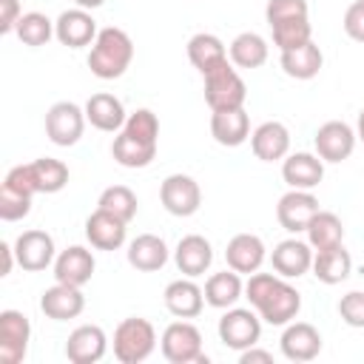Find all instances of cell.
<instances>
[{
    "label": "cell",
    "instance_id": "1",
    "mask_svg": "<svg viewBox=\"0 0 364 364\" xmlns=\"http://www.w3.org/2000/svg\"><path fill=\"white\" fill-rule=\"evenodd\" d=\"M245 296L250 299V307L262 316V321L273 327L290 324L301 310L299 290L279 273H250L245 284Z\"/></svg>",
    "mask_w": 364,
    "mask_h": 364
},
{
    "label": "cell",
    "instance_id": "2",
    "mask_svg": "<svg viewBox=\"0 0 364 364\" xmlns=\"http://www.w3.org/2000/svg\"><path fill=\"white\" fill-rule=\"evenodd\" d=\"M131 60H134V43H131L128 31H122L117 26L100 28L97 40L91 43V51H88L91 74L100 80H117L128 71Z\"/></svg>",
    "mask_w": 364,
    "mask_h": 364
},
{
    "label": "cell",
    "instance_id": "3",
    "mask_svg": "<svg viewBox=\"0 0 364 364\" xmlns=\"http://www.w3.org/2000/svg\"><path fill=\"white\" fill-rule=\"evenodd\" d=\"M156 347V330L148 318H122L114 330V358L119 364H139Z\"/></svg>",
    "mask_w": 364,
    "mask_h": 364
},
{
    "label": "cell",
    "instance_id": "4",
    "mask_svg": "<svg viewBox=\"0 0 364 364\" xmlns=\"http://www.w3.org/2000/svg\"><path fill=\"white\" fill-rule=\"evenodd\" d=\"M205 80V102L210 111H233V108H245L247 100V85L239 77V71L225 60L222 65L210 68L208 74H202Z\"/></svg>",
    "mask_w": 364,
    "mask_h": 364
},
{
    "label": "cell",
    "instance_id": "5",
    "mask_svg": "<svg viewBox=\"0 0 364 364\" xmlns=\"http://www.w3.org/2000/svg\"><path fill=\"white\" fill-rule=\"evenodd\" d=\"M159 347H162V355L171 361V364H208V355L202 350V333L196 330V324H191L188 318H179V321H171L165 330H162V338H159Z\"/></svg>",
    "mask_w": 364,
    "mask_h": 364
},
{
    "label": "cell",
    "instance_id": "6",
    "mask_svg": "<svg viewBox=\"0 0 364 364\" xmlns=\"http://www.w3.org/2000/svg\"><path fill=\"white\" fill-rule=\"evenodd\" d=\"M85 122V108L71 100H60L46 111V136L60 148H71L80 142Z\"/></svg>",
    "mask_w": 364,
    "mask_h": 364
},
{
    "label": "cell",
    "instance_id": "7",
    "mask_svg": "<svg viewBox=\"0 0 364 364\" xmlns=\"http://www.w3.org/2000/svg\"><path fill=\"white\" fill-rule=\"evenodd\" d=\"M159 202L171 216H193L202 205V188L188 173H171L159 185Z\"/></svg>",
    "mask_w": 364,
    "mask_h": 364
},
{
    "label": "cell",
    "instance_id": "8",
    "mask_svg": "<svg viewBox=\"0 0 364 364\" xmlns=\"http://www.w3.org/2000/svg\"><path fill=\"white\" fill-rule=\"evenodd\" d=\"M262 336V316L245 307H228V313L219 318V338L230 350H247L259 344Z\"/></svg>",
    "mask_w": 364,
    "mask_h": 364
},
{
    "label": "cell",
    "instance_id": "9",
    "mask_svg": "<svg viewBox=\"0 0 364 364\" xmlns=\"http://www.w3.org/2000/svg\"><path fill=\"white\" fill-rule=\"evenodd\" d=\"M28 341H31V321L20 310H3L0 313V361L20 364L28 353Z\"/></svg>",
    "mask_w": 364,
    "mask_h": 364
},
{
    "label": "cell",
    "instance_id": "10",
    "mask_svg": "<svg viewBox=\"0 0 364 364\" xmlns=\"http://www.w3.org/2000/svg\"><path fill=\"white\" fill-rule=\"evenodd\" d=\"M355 139L358 136H355V131L347 122L330 119V122L318 125V131L313 136V145H316V154L324 162H344L355 151Z\"/></svg>",
    "mask_w": 364,
    "mask_h": 364
},
{
    "label": "cell",
    "instance_id": "11",
    "mask_svg": "<svg viewBox=\"0 0 364 364\" xmlns=\"http://www.w3.org/2000/svg\"><path fill=\"white\" fill-rule=\"evenodd\" d=\"M14 253H17V264L28 273H40L48 264H54L57 253H54V239L46 230H23L14 239Z\"/></svg>",
    "mask_w": 364,
    "mask_h": 364
},
{
    "label": "cell",
    "instance_id": "12",
    "mask_svg": "<svg viewBox=\"0 0 364 364\" xmlns=\"http://www.w3.org/2000/svg\"><path fill=\"white\" fill-rule=\"evenodd\" d=\"M100 28H97V20L91 17L88 9H65L57 20H54V37L68 46V48H82V46H91L97 40Z\"/></svg>",
    "mask_w": 364,
    "mask_h": 364
},
{
    "label": "cell",
    "instance_id": "13",
    "mask_svg": "<svg viewBox=\"0 0 364 364\" xmlns=\"http://www.w3.org/2000/svg\"><path fill=\"white\" fill-rule=\"evenodd\" d=\"M318 213V199L310 193V191H296L290 188L279 205H276V219L279 225L287 230V233H301L307 230L310 219Z\"/></svg>",
    "mask_w": 364,
    "mask_h": 364
},
{
    "label": "cell",
    "instance_id": "14",
    "mask_svg": "<svg viewBox=\"0 0 364 364\" xmlns=\"http://www.w3.org/2000/svg\"><path fill=\"white\" fill-rule=\"evenodd\" d=\"M108 350V336L100 324H80L65 341V358L71 364H97Z\"/></svg>",
    "mask_w": 364,
    "mask_h": 364
},
{
    "label": "cell",
    "instance_id": "15",
    "mask_svg": "<svg viewBox=\"0 0 364 364\" xmlns=\"http://www.w3.org/2000/svg\"><path fill=\"white\" fill-rule=\"evenodd\" d=\"M279 344L287 361H313L321 353V333L307 321H290L284 324Z\"/></svg>",
    "mask_w": 364,
    "mask_h": 364
},
{
    "label": "cell",
    "instance_id": "16",
    "mask_svg": "<svg viewBox=\"0 0 364 364\" xmlns=\"http://www.w3.org/2000/svg\"><path fill=\"white\" fill-rule=\"evenodd\" d=\"M282 179L296 191H313L324 179V159L318 154H287L282 159Z\"/></svg>",
    "mask_w": 364,
    "mask_h": 364
},
{
    "label": "cell",
    "instance_id": "17",
    "mask_svg": "<svg viewBox=\"0 0 364 364\" xmlns=\"http://www.w3.org/2000/svg\"><path fill=\"white\" fill-rule=\"evenodd\" d=\"M313 247L310 242H301V239H284L273 247L270 253V264L279 276L284 279H299L304 276L310 267H313Z\"/></svg>",
    "mask_w": 364,
    "mask_h": 364
},
{
    "label": "cell",
    "instance_id": "18",
    "mask_svg": "<svg viewBox=\"0 0 364 364\" xmlns=\"http://www.w3.org/2000/svg\"><path fill=\"white\" fill-rule=\"evenodd\" d=\"M94 267H97L94 253L88 247H82V245H71L63 253H57V259H54V279L63 282V284L82 287L85 282H91Z\"/></svg>",
    "mask_w": 364,
    "mask_h": 364
},
{
    "label": "cell",
    "instance_id": "19",
    "mask_svg": "<svg viewBox=\"0 0 364 364\" xmlns=\"http://www.w3.org/2000/svg\"><path fill=\"white\" fill-rule=\"evenodd\" d=\"M40 310H43L48 318H54V321H68V318H77V316L85 310V296H82L80 287L57 282L54 287L43 290V296H40Z\"/></svg>",
    "mask_w": 364,
    "mask_h": 364
},
{
    "label": "cell",
    "instance_id": "20",
    "mask_svg": "<svg viewBox=\"0 0 364 364\" xmlns=\"http://www.w3.org/2000/svg\"><path fill=\"white\" fill-rule=\"evenodd\" d=\"M162 299H165L168 313L176 316V318H196L202 313V307H205V290L191 276L171 282L165 287Z\"/></svg>",
    "mask_w": 364,
    "mask_h": 364
},
{
    "label": "cell",
    "instance_id": "21",
    "mask_svg": "<svg viewBox=\"0 0 364 364\" xmlns=\"http://www.w3.org/2000/svg\"><path fill=\"white\" fill-rule=\"evenodd\" d=\"M125 225L119 216L97 208L88 219H85V239L91 242V247L97 250H117L125 245Z\"/></svg>",
    "mask_w": 364,
    "mask_h": 364
},
{
    "label": "cell",
    "instance_id": "22",
    "mask_svg": "<svg viewBox=\"0 0 364 364\" xmlns=\"http://www.w3.org/2000/svg\"><path fill=\"white\" fill-rule=\"evenodd\" d=\"M250 148L256 154V159L262 162H279L287 156L290 151V131L284 122H262L253 134H250Z\"/></svg>",
    "mask_w": 364,
    "mask_h": 364
},
{
    "label": "cell",
    "instance_id": "23",
    "mask_svg": "<svg viewBox=\"0 0 364 364\" xmlns=\"http://www.w3.org/2000/svg\"><path fill=\"white\" fill-rule=\"evenodd\" d=\"M173 262H176V267H179L182 276L196 279V276H202V273L210 267V262H213V247H210V242H208L205 236L188 233V236H182L179 245H176Z\"/></svg>",
    "mask_w": 364,
    "mask_h": 364
},
{
    "label": "cell",
    "instance_id": "24",
    "mask_svg": "<svg viewBox=\"0 0 364 364\" xmlns=\"http://www.w3.org/2000/svg\"><path fill=\"white\" fill-rule=\"evenodd\" d=\"M85 119L97 128V131H105V134H114V131H122L128 114H125V105L119 97L114 94H91L88 102H85Z\"/></svg>",
    "mask_w": 364,
    "mask_h": 364
},
{
    "label": "cell",
    "instance_id": "25",
    "mask_svg": "<svg viewBox=\"0 0 364 364\" xmlns=\"http://www.w3.org/2000/svg\"><path fill=\"white\" fill-rule=\"evenodd\" d=\"M264 256H267L264 242L256 233H236L225 247L228 267L236 273H256L262 267Z\"/></svg>",
    "mask_w": 364,
    "mask_h": 364
},
{
    "label": "cell",
    "instance_id": "26",
    "mask_svg": "<svg viewBox=\"0 0 364 364\" xmlns=\"http://www.w3.org/2000/svg\"><path fill=\"white\" fill-rule=\"evenodd\" d=\"M125 256H128V264L131 267H136L142 273H154V270H162L165 267V262H168V245L156 233H139L128 245Z\"/></svg>",
    "mask_w": 364,
    "mask_h": 364
},
{
    "label": "cell",
    "instance_id": "27",
    "mask_svg": "<svg viewBox=\"0 0 364 364\" xmlns=\"http://www.w3.org/2000/svg\"><path fill=\"white\" fill-rule=\"evenodd\" d=\"M210 136L225 148H239L250 136V119L245 108L213 111L210 114Z\"/></svg>",
    "mask_w": 364,
    "mask_h": 364
},
{
    "label": "cell",
    "instance_id": "28",
    "mask_svg": "<svg viewBox=\"0 0 364 364\" xmlns=\"http://www.w3.org/2000/svg\"><path fill=\"white\" fill-rule=\"evenodd\" d=\"M310 270L321 284H338V282H344L350 276L353 256H350V250H344V245H336V247H327V250H316Z\"/></svg>",
    "mask_w": 364,
    "mask_h": 364
},
{
    "label": "cell",
    "instance_id": "29",
    "mask_svg": "<svg viewBox=\"0 0 364 364\" xmlns=\"http://www.w3.org/2000/svg\"><path fill=\"white\" fill-rule=\"evenodd\" d=\"M188 60L199 74H208L210 68H216V65H222L228 60V48L216 34L199 31V34H193L188 40Z\"/></svg>",
    "mask_w": 364,
    "mask_h": 364
},
{
    "label": "cell",
    "instance_id": "30",
    "mask_svg": "<svg viewBox=\"0 0 364 364\" xmlns=\"http://www.w3.org/2000/svg\"><path fill=\"white\" fill-rule=\"evenodd\" d=\"M321 65H324V54L313 40H307L299 48L282 51V71L293 80H313L321 71Z\"/></svg>",
    "mask_w": 364,
    "mask_h": 364
},
{
    "label": "cell",
    "instance_id": "31",
    "mask_svg": "<svg viewBox=\"0 0 364 364\" xmlns=\"http://www.w3.org/2000/svg\"><path fill=\"white\" fill-rule=\"evenodd\" d=\"M111 156L122 168H145L156 156V142H145V139H136V136L119 131L111 142Z\"/></svg>",
    "mask_w": 364,
    "mask_h": 364
},
{
    "label": "cell",
    "instance_id": "32",
    "mask_svg": "<svg viewBox=\"0 0 364 364\" xmlns=\"http://www.w3.org/2000/svg\"><path fill=\"white\" fill-rule=\"evenodd\" d=\"M245 293V284H242V276L236 270H222V273H213L208 282H205V301L216 310H228L233 307Z\"/></svg>",
    "mask_w": 364,
    "mask_h": 364
},
{
    "label": "cell",
    "instance_id": "33",
    "mask_svg": "<svg viewBox=\"0 0 364 364\" xmlns=\"http://www.w3.org/2000/svg\"><path fill=\"white\" fill-rule=\"evenodd\" d=\"M267 40L256 31H242L233 37V43L228 46V57L233 65L239 68H259L267 63Z\"/></svg>",
    "mask_w": 364,
    "mask_h": 364
},
{
    "label": "cell",
    "instance_id": "34",
    "mask_svg": "<svg viewBox=\"0 0 364 364\" xmlns=\"http://www.w3.org/2000/svg\"><path fill=\"white\" fill-rule=\"evenodd\" d=\"M304 233H307V242H310L313 250H327V247H336V245L344 242V225L330 210H318L310 219V225H307Z\"/></svg>",
    "mask_w": 364,
    "mask_h": 364
},
{
    "label": "cell",
    "instance_id": "35",
    "mask_svg": "<svg viewBox=\"0 0 364 364\" xmlns=\"http://www.w3.org/2000/svg\"><path fill=\"white\" fill-rule=\"evenodd\" d=\"M28 171H31L37 193H57L68 185V165L54 156H40L28 162Z\"/></svg>",
    "mask_w": 364,
    "mask_h": 364
},
{
    "label": "cell",
    "instance_id": "36",
    "mask_svg": "<svg viewBox=\"0 0 364 364\" xmlns=\"http://www.w3.org/2000/svg\"><path fill=\"white\" fill-rule=\"evenodd\" d=\"M14 34L20 37L23 46L40 48V46H46V43L54 37V20H48L43 11H26V14L17 20Z\"/></svg>",
    "mask_w": 364,
    "mask_h": 364
},
{
    "label": "cell",
    "instance_id": "37",
    "mask_svg": "<svg viewBox=\"0 0 364 364\" xmlns=\"http://www.w3.org/2000/svg\"><path fill=\"white\" fill-rule=\"evenodd\" d=\"M97 208H102V210L119 216L122 222H131V219L136 216L139 202H136V193H134L131 188H125V185H111V188H105V191L100 193Z\"/></svg>",
    "mask_w": 364,
    "mask_h": 364
},
{
    "label": "cell",
    "instance_id": "38",
    "mask_svg": "<svg viewBox=\"0 0 364 364\" xmlns=\"http://www.w3.org/2000/svg\"><path fill=\"white\" fill-rule=\"evenodd\" d=\"M270 31H273V43H276V48H279V51H290V48H299V46H304L307 40H313L310 17L287 20V23L270 26Z\"/></svg>",
    "mask_w": 364,
    "mask_h": 364
},
{
    "label": "cell",
    "instance_id": "39",
    "mask_svg": "<svg viewBox=\"0 0 364 364\" xmlns=\"http://www.w3.org/2000/svg\"><path fill=\"white\" fill-rule=\"evenodd\" d=\"M301 17H310L307 0H267V6H264L267 26H279V23L301 20Z\"/></svg>",
    "mask_w": 364,
    "mask_h": 364
},
{
    "label": "cell",
    "instance_id": "40",
    "mask_svg": "<svg viewBox=\"0 0 364 364\" xmlns=\"http://www.w3.org/2000/svg\"><path fill=\"white\" fill-rule=\"evenodd\" d=\"M31 199L34 196H26V193H17V191L0 185V219L3 222H17V219L28 216Z\"/></svg>",
    "mask_w": 364,
    "mask_h": 364
},
{
    "label": "cell",
    "instance_id": "41",
    "mask_svg": "<svg viewBox=\"0 0 364 364\" xmlns=\"http://www.w3.org/2000/svg\"><path fill=\"white\" fill-rule=\"evenodd\" d=\"M338 316L350 327H364V293L361 290L344 293L341 301H338Z\"/></svg>",
    "mask_w": 364,
    "mask_h": 364
},
{
    "label": "cell",
    "instance_id": "42",
    "mask_svg": "<svg viewBox=\"0 0 364 364\" xmlns=\"http://www.w3.org/2000/svg\"><path fill=\"white\" fill-rule=\"evenodd\" d=\"M341 26H344V34H347L350 40L364 43V0H353V3L347 6Z\"/></svg>",
    "mask_w": 364,
    "mask_h": 364
},
{
    "label": "cell",
    "instance_id": "43",
    "mask_svg": "<svg viewBox=\"0 0 364 364\" xmlns=\"http://www.w3.org/2000/svg\"><path fill=\"white\" fill-rule=\"evenodd\" d=\"M20 17H23L20 0H0V34H11Z\"/></svg>",
    "mask_w": 364,
    "mask_h": 364
},
{
    "label": "cell",
    "instance_id": "44",
    "mask_svg": "<svg viewBox=\"0 0 364 364\" xmlns=\"http://www.w3.org/2000/svg\"><path fill=\"white\" fill-rule=\"evenodd\" d=\"M239 361H242V364H256V361L270 364V361H273V355H270L267 350H259V347L253 344V347H247V350H242V353H239Z\"/></svg>",
    "mask_w": 364,
    "mask_h": 364
},
{
    "label": "cell",
    "instance_id": "45",
    "mask_svg": "<svg viewBox=\"0 0 364 364\" xmlns=\"http://www.w3.org/2000/svg\"><path fill=\"white\" fill-rule=\"evenodd\" d=\"M0 256H3V270H0V276H9V273H11V267H14V262H17L14 245H6V242H0Z\"/></svg>",
    "mask_w": 364,
    "mask_h": 364
},
{
    "label": "cell",
    "instance_id": "46",
    "mask_svg": "<svg viewBox=\"0 0 364 364\" xmlns=\"http://www.w3.org/2000/svg\"><path fill=\"white\" fill-rule=\"evenodd\" d=\"M74 3H77L80 9H88V11H91V9H100L105 0H74Z\"/></svg>",
    "mask_w": 364,
    "mask_h": 364
},
{
    "label": "cell",
    "instance_id": "47",
    "mask_svg": "<svg viewBox=\"0 0 364 364\" xmlns=\"http://www.w3.org/2000/svg\"><path fill=\"white\" fill-rule=\"evenodd\" d=\"M355 136L364 142V108L358 111V125H355Z\"/></svg>",
    "mask_w": 364,
    "mask_h": 364
}]
</instances>
